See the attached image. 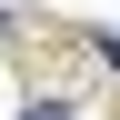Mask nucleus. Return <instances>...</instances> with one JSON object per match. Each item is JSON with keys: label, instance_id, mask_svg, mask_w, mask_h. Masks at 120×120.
<instances>
[{"label": "nucleus", "instance_id": "nucleus-2", "mask_svg": "<svg viewBox=\"0 0 120 120\" xmlns=\"http://www.w3.org/2000/svg\"><path fill=\"white\" fill-rule=\"evenodd\" d=\"M100 50H110V60H120V40H100Z\"/></svg>", "mask_w": 120, "mask_h": 120}, {"label": "nucleus", "instance_id": "nucleus-1", "mask_svg": "<svg viewBox=\"0 0 120 120\" xmlns=\"http://www.w3.org/2000/svg\"><path fill=\"white\" fill-rule=\"evenodd\" d=\"M20 120H70V110H60V100H30V110H20Z\"/></svg>", "mask_w": 120, "mask_h": 120}]
</instances>
